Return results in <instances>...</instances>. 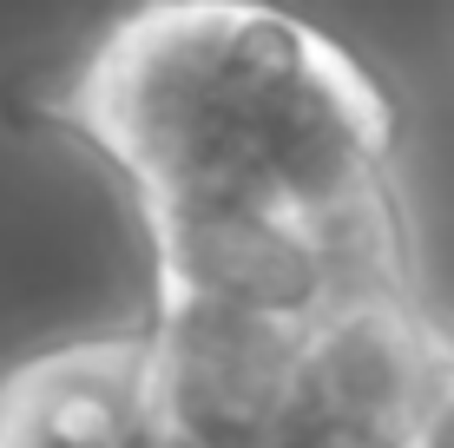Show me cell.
<instances>
[{
  "label": "cell",
  "instance_id": "cell-1",
  "mask_svg": "<svg viewBox=\"0 0 454 448\" xmlns=\"http://www.w3.org/2000/svg\"><path fill=\"white\" fill-rule=\"evenodd\" d=\"M152 244L159 310L336 323L415 303L395 99L277 0H138L46 99Z\"/></svg>",
  "mask_w": 454,
  "mask_h": 448
},
{
  "label": "cell",
  "instance_id": "cell-2",
  "mask_svg": "<svg viewBox=\"0 0 454 448\" xmlns=\"http://www.w3.org/2000/svg\"><path fill=\"white\" fill-rule=\"evenodd\" d=\"M0 448H178L159 409L152 336L34 350L0 376Z\"/></svg>",
  "mask_w": 454,
  "mask_h": 448
}]
</instances>
